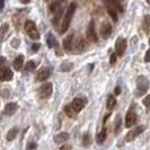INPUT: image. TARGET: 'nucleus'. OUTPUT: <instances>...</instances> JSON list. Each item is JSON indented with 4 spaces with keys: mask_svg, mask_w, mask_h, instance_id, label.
<instances>
[{
    "mask_svg": "<svg viewBox=\"0 0 150 150\" xmlns=\"http://www.w3.org/2000/svg\"><path fill=\"white\" fill-rule=\"evenodd\" d=\"M76 7H77V5H76V4H70V6L68 7L66 16H64V18H63L62 26H61V30H60L61 34L66 33L67 30L69 28V25H70V22H71V18H72V16H74V14H75Z\"/></svg>",
    "mask_w": 150,
    "mask_h": 150,
    "instance_id": "nucleus-1",
    "label": "nucleus"
},
{
    "mask_svg": "<svg viewBox=\"0 0 150 150\" xmlns=\"http://www.w3.org/2000/svg\"><path fill=\"white\" fill-rule=\"evenodd\" d=\"M24 28H25V32L27 33V35H28L32 40L36 41V40L40 38V33H38V28H36L35 23L33 22V21H26Z\"/></svg>",
    "mask_w": 150,
    "mask_h": 150,
    "instance_id": "nucleus-2",
    "label": "nucleus"
},
{
    "mask_svg": "<svg viewBox=\"0 0 150 150\" xmlns=\"http://www.w3.org/2000/svg\"><path fill=\"white\" fill-rule=\"evenodd\" d=\"M149 88V80L144 76H139L137 79V90L138 95H143Z\"/></svg>",
    "mask_w": 150,
    "mask_h": 150,
    "instance_id": "nucleus-3",
    "label": "nucleus"
},
{
    "mask_svg": "<svg viewBox=\"0 0 150 150\" xmlns=\"http://www.w3.org/2000/svg\"><path fill=\"white\" fill-rule=\"evenodd\" d=\"M143 131H144V127H143V125H138V127H135V128L132 129L129 133H127L125 141H127V142H131V141H133L137 137H139V135L142 133Z\"/></svg>",
    "mask_w": 150,
    "mask_h": 150,
    "instance_id": "nucleus-4",
    "label": "nucleus"
},
{
    "mask_svg": "<svg viewBox=\"0 0 150 150\" xmlns=\"http://www.w3.org/2000/svg\"><path fill=\"white\" fill-rule=\"evenodd\" d=\"M53 91V86L51 83H43L41 87H40V90H38V94H40V97L41 98H49L51 96Z\"/></svg>",
    "mask_w": 150,
    "mask_h": 150,
    "instance_id": "nucleus-5",
    "label": "nucleus"
},
{
    "mask_svg": "<svg viewBox=\"0 0 150 150\" xmlns=\"http://www.w3.org/2000/svg\"><path fill=\"white\" fill-rule=\"evenodd\" d=\"M86 34H87V38H88L89 42H93V43H96V42H97L98 35H97V33H96V30H95L94 22L89 23V25H88V27H87Z\"/></svg>",
    "mask_w": 150,
    "mask_h": 150,
    "instance_id": "nucleus-6",
    "label": "nucleus"
},
{
    "mask_svg": "<svg viewBox=\"0 0 150 150\" xmlns=\"http://www.w3.org/2000/svg\"><path fill=\"white\" fill-rule=\"evenodd\" d=\"M127 49V41L123 38H119L115 42V50L117 55H123V53Z\"/></svg>",
    "mask_w": 150,
    "mask_h": 150,
    "instance_id": "nucleus-7",
    "label": "nucleus"
},
{
    "mask_svg": "<svg viewBox=\"0 0 150 150\" xmlns=\"http://www.w3.org/2000/svg\"><path fill=\"white\" fill-rule=\"evenodd\" d=\"M51 76V68L49 67H43L38 70V80L40 81H44L45 79H47Z\"/></svg>",
    "mask_w": 150,
    "mask_h": 150,
    "instance_id": "nucleus-8",
    "label": "nucleus"
},
{
    "mask_svg": "<svg viewBox=\"0 0 150 150\" xmlns=\"http://www.w3.org/2000/svg\"><path fill=\"white\" fill-rule=\"evenodd\" d=\"M112 34V25L110 23H104L100 27V35L103 38H108Z\"/></svg>",
    "mask_w": 150,
    "mask_h": 150,
    "instance_id": "nucleus-9",
    "label": "nucleus"
},
{
    "mask_svg": "<svg viewBox=\"0 0 150 150\" xmlns=\"http://www.w3.org/2000/svg\"><path fill=\"white\" fill-rule=\"evenodd\" d=\"M0 76H1V80L2 81H9L13 79V71L7 67H2L1 68V71H0Z\"/></svg>",
    "mask_w": 150,
    "mask_h": 150,
    "instance_id": "nucleus-10",
    "label": "nucleus"
},
{
    "mask_svg": "<svg viewBox=\"0 0 150 150\" xmlns=\"http://www.w3.org/2000/svg\"><path fill=\"white\" fill-rule=\"evenodd\" d=\"M137 121V114L133 111H129L127 113V116H125V127L127 128H131Z\"/></svg>",
    "mask_w": 150,
    "mask_h": 150,
    "instance_id": "nucleus-11",
    "label": "nucleus"
},
{
    "mask_svg": "<svg viewBox=\"0 0 150 150\" xmlns=\"http://www.w3.org/2000/svg\"><path fill=\"white\" fill-rule=\"evenodd\" d=\"M18 108V106L16 103H8L7 105L5 106V110H4V114L7 115V116H11L14 115Z\"/></svg>",
    "mask_w": 150,
    "mask_h": 150,
    "instance_id": "nucleus-12",
    "label": "nucleus"
},
{
    "mask_svg": "<svg viewBox=\"0 0 150 150\" xmlns=\"http://www.w3.org/2000/svg\"><path fill=\"white\" fill-rule=\"evenodd\" d=\"M85 104H86V102L83 100V98L77 97V98H75V99L72 100V104H71V105H72V107L75 108L76 112L78 113V112H80L83 107H85Z\"/></svg>",
    "mask_w": 150,
    "mask_h": 150,
    "instance_id": "nucleus-13",
    "label": "nucleus"
},
{
    "mask_svg": "<svg viewBox=\"0 0 150 150\" xmlns=\"http://www.w3.org/2000/svg\"><path fill=\"white\" fill-rule=\"evenodd\" d=\"M46 43H47V46L50 49H53V47L58 46V41H57V38H54V35L51 32H49L47 35H46Z\"/></svg>",
    "mask_w": 150,
    "mask_h": 150,
    "instance_id": "nucleus-14",
    "label": "nucleus"
},
{
    "mask_svg": "<svg viewBox=\"0 0 150 150\" xmlns=\"http://www.w3.org/2000/svg\"><path fill=\"white\" fill-rule=\"evenodd\" d=\"M69 140V133L67 132H61L54 137V141L57 143H63Z\"/></svg>",
    "mask_w": 150,
    "mask_h": 150,
    "instance_id": "nucleus-15",
    "label": "nucleus"
},
{
    "mask_svg": "<svg viewBox=\"0 0 150 150\" xmlns=\"http://www.w3.org/2000/svg\"><path fill=\"white\" fill-rule=\"evenodd\" d=\"M72 40H74V34H70L69 36L64 38V41H63V47L69 51V50H71V47H72Z\"/></svg>",
    "mask_w": 150,
    "mask_h": 150,
    "instance_id": "nucleus-16",
    "label": "nucleus"
},
{
    "mask_svg": "<svg viewBox=\"0 0 150 150\" xmlns=\"http://www.w3.org/2000/svg\"><path fill=\"white\" fill-rule=\"evenodd\" d=\"M23 63H24V57L23 55H18L15 60H14V62H13V67L16 70H19L22 68Z\"/></svg>",
    "mask_w": 150,
    "mask_h": 150,
    "instance_id": "nucleus-17",
    "label": "nucleus"
},
{
    "mask_svg": "<svg viewBox=\"0 0 150 150\" xmlns=\"http://www.w3.org/2000/svg\"><path fill=\"white\" fill-rule=\"evenodd\" d=\"M106 105H107V108H108L110 111H112L113 108L116 106V99H115V97H114L113 95H108Z\"/></svg>",
    "mask_w": 150,
    "mask_h": 150,
    "instance_id": "nucleus-18",
    "label": "nucleus"
},
{
    "mask_svg": "<svg viewBox=\"0 0 150 150\" xmlns=\"http://www.w3.org/2000/svg\"><path fill=\"white\" fill-rule=\"evenodd\" d=\"M106 139V129L104 128L100 132H98L97 135H96V141L97 143H103Z\"/></svg>",
    "mask_w": 150,
    "mask_h": 150,
    "instance_id": "nucleus-19",
    "label": "nucleus"
},
{
    "mask_svg": "<svg viewBox=\"0 0 150 150\" xmlns=\"http://www.w3.org/2000/svg\"><path fill=\"white\" fill-rule=\"evenodd\" d=\"M50 10L52 11L53 14L55 15V14H58L59 11L62 10V8H61V5L60 2H57V1H54L53 4H51V7H50Z\"/></svg>",
    "mask_w": 150,
    "mask_h": 150,
    "instance_id": "nucleus-20",
    "label": "nucleus"
},
{
    "mask_svg": "<svg viewBox=\"0 0 150 150\" xmlns=\"http://www.w3.org/2000/svg\"><path fill=\"white\" fill-rule=\"evenodd\" d=\"M17 133H18V130L16 128L14 129H11V130H9V132H8V134H7V140L8 141H13L14 139L16 138V135H17Z\"/></svg>",
    "mask_w": 150,
    "mask_h": 150,
    "instance_id": "nucleus-21",
    "label": "nucleus"
},
{
    "mask_svg": "<svg viewBox=\"0 0 150 150\" xmlns=\"http://www.w3.org/2000/svg\"><path fill=\"white\" fill-rule=\"evenodd\" d=\"M64 112L67 114L69 117H74L75 116V113H77L75 111V108L72 107V105H67L64 107Z\"/></svg>",
    "mask_w": 150,
    "mask_h": 150,
    "instance_id": "nucleus-22",
    "label": "nucleus"
},
{
    "mask_svg": "<svg viewBox=\"0 0 150 150\" xmlns=\"http://www.w3.org/2000/svg\"><path fill=\"white\" fill-rule=\"evenodd\" d=\"M36 68V63L34 62V61H27V63H26V66H25V70L26 71H32V70H34Z\"/></svg>",
    "mask_w": 150,
    "mask_h": 150,
    "instance_id": "nucleus-23",
    "label": "nucleus"
},
{
    "mask_svg": "<svg viewBox=\"0 0 150 150\" xmlns=\"http://www.w3.org/2000/svg\"><path fill=\"white\" fill-rule=\"evenodd\" d=\"M71 68H72V64H71L70 62H63V63L61 64L60 70L61 71H69Z\"/></svg>",
    "mask_w": 150,
    "mask_h": 150,
    "instance_id": "nucleus-24",
    "label": "nucleus"
},
{
    "mask_svg": "<svg viewBox=\"0 0 150 150\" xmlns=\"http://www.w3.org/2000/svg\"><path fill=\"white\" fill-rule=\"evenodd\" d=\"M150 27V16H144V19H143V28L146 30H149Z\"/></svg>",
    "mask_w": 150,
    "mask_h": 150,
    "instance_id": "nucleus-25",
    "label": "nucleus"
},
{
    "mask_svg": "<svg viewBox=\"0 0 150 150\" xmlns=\"http://www.w3.org/2000/svg\"><path fill=\"white\" fill-rule=\"evenodd\" d=\"M107 11H108V14L111 15L113 21H114V22H117V13H116L114 9H112V8H108Z\"/></svg>",
    "mask_w": 150,
    "mask_h": 150,
    "instance_id": "nucleus-26",
    "label": "nucleus"
},
{
    "mask_svg": "<svg viewBox=\"0 0 150 150\" xmlns=\"http://www.w3.org/2000/svg\"><path fill=\"white\" fill-rule=\"evenodd\" d=\"M142 104H143L144 106H146V107H147L148 110H150V94L148 95V96H147V97L143 98Z\"/></svg>",
    "mask_w": 150,
    "mask_h": 150,
    "instance_id": "nucleus-27",
    "label": "nucleus"
},
{
    "mask_svg": "<svg viewBox=\"0 0 150 150\" xmlns=\"http://www.w3.org/2000/svg\"><path fill=\"white\" fill-rule=\"evenodd\" d=\"M8 30V25L7 24H4L2 25V28H1V40H5V35Z\"/></svg>",
    "mask_w": 150,
    "mask_h": 150,
    "instance_id": "nucleus-28",
    "label": "nucleus"
},
{
    "mask_svg": "<svg viewBox=\"0 0 150 150\" xmlns=\"http://www.w3.org/2000/svg\"><path fill=\"white\" fill-rule=\"evenodd\" d=\"M89 143H90V137L88 133H86L85 137H83V144H85V146H88Z\"/></svg>",
    "mask_w": 150,
    "mask_h": 150,
    "instance_id": "nucleus-29",
    "label": "nucleus"
},
{
    "mask_svg": "<svg viewBox=\"0 0 150 150\" xmlns=\"http://www.w3.org/2000/svg\"><path fill=\"white\" fill-rule=\"evenodd\" d=\"M120 124H121V117L117 116L116 117V125H115V132L117 133V131H120Z\"/></svg>",
    "mask_w": 150,
    "mask_h": 150,
    "instance_id": "nucleus-30",
    "label": "nucleus"
},
{
    "mask_svg": "<svg viewBox=\"0 0 150 150\" xmlns=\"http://www.w3.org/2000/svg\"><path fill=\"white\" fill-rule=\"evenodd\" d=\"M26 148H27V149H36V148H38V144L32 141V142H30L26 146Z\"/></svg>",
    "mask_w": 150,
    "mask_h": 150,
    "instance_id": "nucleus-31",
    "label": "nucleus"
},
{
    "mask_svg": "<svg viewBox=\"0 0 150 150\" xmlns=\"http://www.w3.org/2000/svg\"><path fill=\"white\" fill-rule=\"evenodd\" d=\"M19 45V40L18 38H14L13 41H11V46L13 47H17Z\"/></svg>",
    "mask_w": 150,
    "mask_h": 150,
    "instance_id": "nucleus-32",
    "label": "nucleus"
},
{
    "mask_svg": "<svg viewBox=\"0 0 150 150\" xmlns=\"http://www.w3.org/2000/svg\"><path fill=\"white\" fill-rule=\"evenodd\" d=\"M144 62H150V49L146 52V55H144Z\"/></svg>",
    "mask_w": 150,
    "mask_h": 150,
    "instance_id": "nucleus-33",
    "label": "nucleus"
},
{
    "mask_svg": "<svg viewBox=\"0 0 150 150\" xmlns=\"http://www.w3.org/2000/svg\"><path fill=\"white\" fill-rule=\"evenodd\" d=\"M38 49H40V44L38 43H34V44L32 45V51L33 52H36Z\"/></svg>",
    "mask_w": 150,
    "mask_h": 150,
    "instance_id": "nucleus-34",
    "label": "nucleus"
},
{
    "mask_svg": "<svg viewBox=\"0 0 150 150\" xmlns=\"http://www.w3.org/2000/svg\"><path fill=\"white\" fill-rule=\"evenodd\" d=\"M116 55H117V54H115V53H113L112 55H111V64H114V63H115V61H116Z\"/></svg>",
    "mask_w": 150,
    "mask_h": 150,
    "instance_id": "nucleus-35",
    "label": "nucleus"
},
{
    "mask_svg": "<svg viewBox=\"0 0 150 150\" xmlns=\"http://www.w3.org/2000/svg\"><path fill=\"white\" fill-rule=\"evenodd\" d=\"M110 1H111V2H113L114 5H119V2H120V1H122V0H110Z\"/></svg>",
    "mask_w": 150,
    "mask_h": 150,
    "instance_id": "nucleus-36",
    "label": "nucleus"
},
{
    "mask_svg": "<svg viewBox=\"0 0 150 150\" xmlns=\"http://www.w3.org/2000/svg\"><path fill=\"white\" fill-rule=\"evenodd\" d=\"M60 149L61 150H63V149H71V147H70V146H62Z\"/></svg>",
    "mask_w": 150,
    "mask_h": 150,
    "instance_id": "nucleus-37",
    "label": "nucleus"
},
{
    "mask_svg": "<svg viewBox=\"0 0 150 150\" xmlns=\"http://www.w3.org/2000/svg\"><path fill=\"white\" fill-rule=\"evenodd\" d=\"M120 93H121L120 87H116V88H115V94H116V95H119V94H120Z\"/></svg>",
    "mask_w": 150,
    "mask_h": 150,
    "instance_id": "nucleus-38",
    "label": "nucleus"
},
{
    "mask_svg": "<svg viewBox=\"0 0 150 150\" xmlns=\"http://www.w3.org/2000/svg\"><path fill=\"white\" fill-rule=\"evenodd\" d=\"M5 8V0H1V10H4Z\"/></svg>",
    "mask_w": 150,
    "mask_h": 150,
    "instance_id": "nucleus-39",
    "label": "nucleus"
},
{
    "mask_svg": "<svg viewBox=\"0 0 150 150\" xmlns=\"http://www.w3.org/2000/svg\"><path fill=\"white\" fill-rule=\"evenodd\" d=\"M22 4H28V2H30V0H19Z\"/></svg>",
    "mask_w": 150,
    "mask_h": 150,
    "instance_id": "nucleus-40",
    "label": "nucleus"
},
{
    "mask_svg": "<svg viewBox=\"0 0 150 150\" xmlns=\"http://www.w3.org/2000/svg\"><path fill=\"white\" fill-rule=\"evenodd\" d=\"M149 44H150V38H149Z\"/></svg>",
    "mask_w": 150,
    "mask_h": 150,
    "instance_id": "nucleus-41",
    "label": "nucleus"
}]
</instances>
